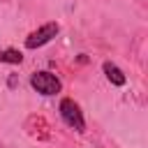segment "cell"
Returning a JSON list of instances; mask_svg holds the SVG:
<instances>
[{
    "mask_svg": "<svg viewBox=\"0 0 148 148\" xmlns=\"http://www.w3.org/2000/svg\"><path fill=\"white\" fill-rule=\"evenodd\" d=\"M60 116L65 120V125H69L72 130L76 132H86V120H83V113L79 109V104L69 97H62L60 99Z\"/></svg>",
    "mask_w": 148,
    "mask_h": 148,
    "instance_id": "cell-1",
    "label": "cell"
},
{
    "mask_svg": "<svg viewBox=\"0 0 148 148\" xmlns=\"http://www.w3.org/2000/svg\"><path fill=\"white\" fill-rule=\"evenodd\" d=\"M30 86H32L37 92H42V95H56V92H60V88H62L60 79H58L56 74H51V72H35V74L30 76Z\"/></svg>",
    "mask_w": 148,
    "mask_h": 148,
    "instance_id": "cell-2",
    "label": "cell"
},
{
    "mask_svg": "<svg viewBox=\"0 0 148 148\" xmlns=\"http://www.w3.org/2000/svg\"><path fill=\"white\" fill-rule=\"evenodd\" d=\"M58 30H60V25H58L56 21L44 23L42 28H37L35 32H30V35L25 37V49H39V46L49 44V42L58 35Z\"/></svg>",
    "mask_w": 148,
    "mask_h": 148,
    "instance_id": "cell-3",
    "label": "cell"
},
{
    "mask_svg": "<svg viewBox=\"0 0 148 148\" xmlns=\"http://www.w3.org/2000/svg\"><path fill=\"white\" fill-rule=\"evenodd\" d=\"M102 69H104V74H106V79L113 83V86H125V81H127V76L123 74V69L118 67V65H113V62H104L102 65Z\"/></svg>",
    "mask_w": 148,
    "mask_h": 148,
    "instance_id": "cell-4",
    "label": "cell"
},
{
    "mask_svg": "<svg viewBox=\"0 0 148 148\" xmlns=\"http://www.w3.org/2000/svg\"><path fill=\"white\" fill-rule=\"evenodd\" d=\"M0 62L21 65V62H23V56H21V51H16V49H5V51H0Z\"/></svg>",
    "mask_w": 148,
    "mask_h": 148,
    "instance_id": "cell-5",
    "label": "cell"
}]
</instances>
